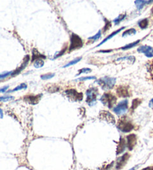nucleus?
<instances>
[{
    "label": "nucleus",
    "instance_id": "1",
    "mask_svg": "<svg viewBox=\"0 0 153 170\" xmlns=\"http://www.w3.org/2000/svg\"><path fill=\"white\" fill-rule=\"evenodd\" d=\"M117 127L120 131L123 133H129L134 129V125L130 120H128L127 117H122L119 118L117 124Z\"/></svg>",
    "mask_w": 153,
    "mask_h": 170
},
{
    "label": "nucleus",
    "instance_id": "2",
    "mask_svg": "<svg viewBox=\"0 0 153 170\" xmlns=\"http://www.w3.org/2000/svg\"><path fill=\"white\" fill-rule=\"evenodd\" d=\"M96 83H97L104 90L112 89L116 83V78L104 77L98 79V80L96 81Z\"/></svg>",
    "mask_w": 153,
    "mask_h": 170
},
{
    "label": "nucleus",
    "instance_id": "3",
    "mask_svg": "<svg viewBox=\"0 0 153 170\" xmlns=\"http://www.w3.org/2000/svg\"><path fill=\"white\" fill-rule=\"evenodd\" d=\"M100 100L105 106L108 107L109 109H111L115 105L117 102V97L112 93H105L100 98Z\"/></svg>",
    "mask_w": 153,
    "mask_h": 170
},
{
    "label": "nucleus",
    "instance_id": "4",
    "mask_svg": "<svg viewBox=\"0 0 153 170\" xmlns=\"http://www.w3.org/2000/svg\"><path fill=\"white\" fill-rule=\"evenodd\" d=\"M83 46V40L79 35L75 34H72L70 37V45L69 48V52L75 50V49H80Z\"/></svg>",
    "mask_w": 153,
    "mask_h": 170
},
{
    "label": "nucleus",
    "instance_id": "5",
    "mask_svg": "<svg viewBox=\"0 0 153 170\" xmlns=\"http://www.w3.org/2000/svg\"><path fill=\"white\" fill-rule=\"evenodd\" d=\"M86 95H87V100H86V102H87L90 106H93L94 104H96V97H97L98 95H99V91H98L97 88H90L89 89H87V91H86Z\"/></svg>",
    "mask_w": 153,
    "mask_h": 170
},
{
    "label": "nucleus",
    "instance_id": "6",
    "mask_svg": "<svg viewBox=\"0 0 153 170\" xmlns=\"http://www.w3.org/2000/svg\"><path fill=\"white\" fill-rule=\"evenodd\" d=\"M128 100H123V101L119 102L116 107L113 108V112L117 115H118V116H121V115L124 114L128 110Z\"/></svg>",
    "mask_w": 153,
    "mask_h": 170
},
{
    "label": "nucleus",
    "instance_id": "7",
    "mask_svg": "<svg viewBox=\"0 0 153 170\" xmlns=\"http://www.w3.org/2000/svg\"><path fill=\"white\" fill-rule=\"evenodd\" d=\"M65 95L66 97H69L70 100H74L75 101H81L83 99V94L79 93L78 91L73 88H70V89H67L64 91Z\"/></svg>",
    "mask_w": 153,
    "mask_h": 170
},
{
    "label": "nucleus",
    "instance_id": "8",
    "mask_svg": "<svg viewBox=\"0 0 153 170\" xmlns=\"http://www.w3.org/2000/svg\"><path fill=\"white\" fill-rule=\"evenodd\" d=\"M99 118L100 119L108 122L109 124H112V125L115 124V118H114V116L111 113H109L108 111H101L99 113Z\"/></svg>",
    "mask_w": 153,
    "mask_h": 170
},
{
    "label": "nucleus",
    "instance_id": "9",
    "mask_svg": "<svg viewBox=\"0 0 153 170\" xmlns=\"http://www.w3.org/2000/svg\"><path fill=\"white\" fill-rule=\"evenodd\" d=\"M117 95L120 97H128L131 96V92L129 91V88L128 86H118L116 90Z\"/></svg>",
    "mask_w": 153,
    "mask_h": 170
},
{
    "label": "nucleus",
    "instance_id": "10",
    "mask_svg": "<svg viewBox=\"0 0 153 170\" xmlns=\"http://www.w3.org/2000/svg\"><path fill=\"white\" fill-rule=\"evenodd\" d=\"M42 97V94H39L37 95H26L24 97V100L28 103V104H31V105H35L39 103L40 98Z\"/></svg>",
    "mask_w": 153,
    "mask_h": 170
},
{
    "label": "nucleus",
    "instance_id": "11",
    "mask_svg": "<svg viewBox=\"0 0 153 170\" xmlns=\"http://www.w3.org/2000/svg\"><path fill=\"white\" fill-rule=\"evenodd\" d=\"M130 155L129 154L126 153L125 155H123L122 156V157H120L117 160V165H116V169L117 170L121 169L122 168L124 167V166L126 165V163H127V161L128 160V159H129Z\"/></svg>",
    "mask_w": 153,
    "mask_h": 170
},
{
    "label": "nucleus",
    "instance_id": "12",
    "mask_svg": "<svg viewBox=\"0 0 153 170\" xmlns=\"http://www.w3.org/2000/svg\"><path fill=\"white\" fill-rule=\"evenodd\" d=\"M138 52L143 53L148 58L153 57V48L149 46H140L138 49Z\"/></svg>",
    "mask_w": 153,
    "mask_h": 170
},
{
    "label": "nucleus",
    "instance_id": "13",
    "mask_svg": "<svg viewBox=\"0 0 153 170\" xmlns=\"http://www.w3.org/2000/svg\"><path fill=\"white\" fill-rule=\"evenodd\" d=\"M127 139V147L128 149L131 151L134 148V147L137 144V136L135 134H129L126 137Z\"/></svg>",
    "mask_w": 153,
    "mask_h": 170
},
{
    "label": "nucleus",
    "instance_id": "14",
    "mask_svg": "<svg viewBox=\"0 0 153 170\" xmlns=\"http://www.w3.org/2000/svg\"><path fill=\"white\" fill-rule=\"evenodd\" d=\"M29 59H30V56H26L25 58H24L23 62H22V65H21V66L19 67L18 68H17L16 70H14L13 72H12L11 77H15V76H17V74H20V72L22 71V70L26 68V65H27V64L29 63Z\"/></svg>",
    "mask_w": 153,
    "mask_h": 170
},
{
    "label": "nucleus",
    "instance_id": "15",
    "mask_svg": "<svg viewBox=\"0 0 153 170\" xmlns=\"http://www.w3.org/2000/svg\"><path fill=\"white\" fill-rule=\"evenodd\" d=\"M127 146V143L126 142V140L123 139V138L121 137L119 141L118 146H117V155H120L121 153H123L126 149V147Z\"/></svg>",
    "mask_w": 153,
    "mask_h": 170
},
{
    "label": "nucleus",
    "instance_id": "16",
    "mask_svg": "<svg viewBox=\"0 0 153 170\" xmlns=\"http://www.w3.org/2000/svg\"><path fill=\"white\" fill-rule=\"evenodd\" d=\"M46 56L44 55L41 54L37 49L34 48L32 49V57H31V62H34L38 59H45Z\"/></svg>",
    "mask_w": 153,
    "mask_h": 170
},
{
    "label": "nucleus",
    "instance_id": "17",
    "mask_svg": "<svg viewBox=\"0 0 153 170\" xmlns=\"http://www.w3.org/2000/svg\"><path fill=\"white\" fill-rule=\"evenodd\" d=\"M125 28H126V27H122V28H120V29H117V31L114 32H113V33H111V35H109L108 37H106V38H105V39H104V40H103V41H102V42H101V43H100V44H98V45H97V46H96V47H100V46H101V45H103V44L104 43H105V42H106V41H108V40H109V39L112 38H113V37H114V36H115V35H117V34H118V33H119V32H121V31H122V30H123V29H125Z\"/></svg>",
    "mask_w": 153,
    "mask_h": 170
},
{
    "label": "nucleus",
    "instance_id": "18",
    "mask_svg": "<svg viewBox=\"0 0 153 170\" xmlns=\"http://www.w3.org/2000/svg\"><path fill=\"white\" fill-rule=\"evenodd\" d=\"M59 89H60L59 86H58L57 85H55V84L48 85V86H46V91L50 93L57 92V91H59Z\"/></svg>",
    "mask_w": 153,
    "mask_h": 170
},
{
    "label": "nucleus",
    "instance_id": "19",
    "mask_svg": "<svg viewBox=\"0 0 153 170\" xmlns=\"http://www.w3.org/2000/svg\"><path fill=\"white\" fill-rule=\"evenodd\" d=\"M135 4H136V6L137 8H138V9L140 10L143 8L144 5L148 4V3L153 2V1H142V0H138V1H135Z\"/></svg>",
    "mask_w": 153,
    "mask_h": 170
},
{
    "label": "nucleus",
    "instance_id": "20",
    "mask_svg": "<svg viewBox=\"0 0 153 170\" xmlns=\"http://www.w3.org/2000/svg\"><path fill=\"white\" fill-rule=\"evenodd\" d=\"M140 40H137V41L133 42V43H131V44H127V45L124 46V47H121L120 49H123V50H126V49L133 48L134 47H135V46L138 45V44L140 43Z\"/></svg>",
    "mask_w": 153,
    "mask_h": 170
},
{
    "label": "nucleus",
    "instance_id": "21",
    "mask_svg": "<svg viewBox=\"0 0 153 170\" xmlns=\"http://www.w3.org/2000/svg\"><path fill=\"white\" fill-rule=\"evenodd\" d=\"M148 24H149V22H148V19H143L138 22V26L143 29H146V28L148 26Z\"/></svg>",
    "mask_w": 153,
    "mask_h": 170
},
{
    "label": "nucleus",
    "instance_id": "22",
    "mask_svg": "<svg viewBox=\"0 0 153 170\" xmlns=\"http://www.w3.org/2000/svg\"><path fill=\"white\" fill-rule=\"evenodd\" d=\"M126 14L125 13L123 14V15H119L118 17H117V18L116 19H114V21H113V23L115 25H118L119 23L121 22V21L122 20H123V19L126 18Z\"/></svg>",
    "mask_w": 153,
    "mask_h": 170
},
{
    "label": "nucleus",
    "instance_id": "23",
    "mask_svg": "<svg viewBox=\"0 0 153 170\" xmlns=\"http://www.w3.org/2000/svg\"><path fill=\"white\" fill-rule=\"evenodd\" d=\"M136 32H137L136 30L131 28V29H129L126 30V31H125L123 33L122 36L123 37H126V36H128V35H133L136 34Z\"/></svg>",
    "mask_w": 153,
    "mask_h": 170
},
{
    "label": "nucleus",
    "instance_id": "24",
    "mask_svg": "<svg viewBox=\"0 0 153 170\" xmlns=\"http://www.w3.org/2000/svg\"><path fill=\"white\" fill-rule=\"evenodd\" d=\"M140 104H141V100H140V99H134L132 103H131V109L132 110L135 109Z\"/></svg>",
    "mask_w": 153,
    "mask_h": 170
},
{
    "label": "nucleus",
    "instance_id": "25",
    "mask_svg": "<svg viewBox=\"0 0 153 170\" xmlns=\"http://www.w3.org/2000/svg\"><path fill=\"white\" fill-rule=\"evenodd\" d=\"M27 88V85L26 84V83H22V84H20V86H17L15 88H14L13 90H10V91H8V93L10 92H13V91H19V90H22V89H26V88Z\"/></svg>",
    "mask_w": 153,
    "mask_h": 170
},
{
    "label": "nucleus",
    "instance_id": "26",
    "mask_svg": "<svg viewBox=\"0 0 153 170\" xmlns=\"http://www.w3.org/2000/svg\"><path fill=\"white\" fill-rule=\"evenodd\" d=\"M44 65V62L43 59H38L36 60L34 63V66L36 68H40Z\"/></svg>",
    "mask_w": 153,
    "mask_h": 170
},
{
    "label": "nucleus",
    "instance_id": "27",
    "mask_svg": "<svg viewBox=\"0 0 153 170\" xmlns=\"http://www.w3.org/2000/svg\"><path fill=\"white\" fill-rule=\"evenodd\" d=\"M81 60H82V58H81V57H79V58H75V59L73 60V61L70 62L69 63L66 64V65H65L64 66H63V68H68V67L71 66V65H75V64H77L78 62H80Z\"/></svg>",
    "mask_w": 153,
    "mask_h": 170
},
{
    "label": "nucleus",
    "instance_id": "28",
    "mask_svg": "<svg viewBox=\"0 0 153 170\" xmlns=\"http://www.w3.org/2000/svg\"><path fill=\"white\" fill-rule=\"evenodd\" d=\"M105 25L103 28V32H107L111 27V22H110L108 19H105Z\"/></svg>",
    "mask_w": 153,
    "mask_h": 170
},
{
    "label": "nucleus",
    "instance_id": "29",
    "mask_svg": "<svg viewBox=\"0 0 153 170\" xmlns=\"http://www.w3.org/2000/svg\"><path fill=\"white\" fill-rule=\"evenodd\" d=\"M101 33H102L101 30H99V31L98 32L96 35H94V36H91L90 37V38H88V40H99V39L101 38Z\"/></svg>",
    "mask_w": 153,
    "mask_h": 170
},
{
    "label": "nucleus",
    "instance_id": "30",
    "mask_svg": "<svg viewBox=\"0 0 153 170\" xmlns=\"http://www.w3.org/2000/svg\"><path fill=\"white\" fill-rule=\"evenodd\" d=\"M54 76V74H43V75L40 76V78L43 80H46V79H52Z\"/></svg>",
    "mask_w": 153,
    "mask_h": 170
},
{
    "label": "nucleus",
    "instance_id": "31",
    "mask_svg": "<svg viewBox=\"0 0 153 170\" xmlns=\"http://www.w3.org/2000/svg\"><path fill=\"white\" fill-rule=\"evenodd\" d=\"M90 72H91V69H90V68H85L80 69V70H79V74L76 75V77H77V76H79L80 74H88V73H90Z\"/></svg>",
    "mask_w": 153,
    "mask_h": 170
},
{
    "label": "nucleus",
    "instance_id": "32",
    "mask_svg": "<svg viewBox=\"0 0 153 170\" xmlns=\"http://www.w3.org/2000/svg\"><path fill=\"white\" fill-rule=\"evenodd\" d=\"M113 164H114V162L111 163L110 164H107V165H104V166H102L101 168H99V169H98V170H109V169H111V167Z\"/></svg>",
    "mask_w": 153,
    "mask_h": 170
},
{
    "label": "nucleus",
    "instance_id": "33",
    "mask_svg": "<svg viewBox=\"0 0 153 170\" xmlns=\"http://www.w3.org/2000/svg\"><path fill=\"white\" fill-rule=\"evenodd\" d=\"M12 72H13V71L5 72V73H3V74H0V79H5V78H6L7 77H8V76H11Z\"/></svg>",
    "mask_w": 153,
    "mask_h": 170
},
{
    "label": "nucleus",
    "instance_id": "34",
    "mask_svg": "<svg viewBox=\"0 0 153 170\" xmlns=\"http://www.w3.org/2000/svg\"><path fill=\"white\" fill-rule=\"evenodd\" d=\"M96 77H81L79 78L77 80L79 81H86V80H90V79H95Z\"/></svg>",
    "mask_w": 153,
    "mask_h": 170
},
{
    "label": "nucleus",
    "instance_id": "35",
    "mask_svg": "<svg viewBox=\"0 0 153 170\" xmlns=\"http://www.w3.org/2000/svg\"><path fill=\"white\" fill-rule=\"evenodd\" d=\"M14 99L12 96H6V97H0V101H5V100H9Z\"/></svg>",
    "mask_w": 153,
    "mask_h": 170
},
{
    "label": "nucleus",
    "instance_id": "36",
    "mask_svg": "<svg viewBox=\"0 0 153 170\" xmlns=\"http://www.w3.org/2000/svg\"><path fill=\"white\" fill-rule=\"evenodd\" d=\"M66 48H65V49H62V50H61V52H60V53H58V55H56V56H54V58H57L60 57V56H62V55L64 53V52H65V51H66Z\"/></svg>",
    "mask_w": 153,
    "mask_h": 170
},
{
    "label": "nucleus",
    "instance_id": "37",
    "mask_svg": "<svg viewBox=\"0 0 153 170\" xmlns=\"http://www.w3.org/2000/svg\"><path fill=\"white\" fill-rule=\"evenodd\" d=\"M8 86H5V87L2 88L1 89H0V93H1V92H5V91H6V90L8 89Z\"/></svg>",
    "mask_w": 153,
    "mask_h": 170
},
{
    "label": "nucleus",
    "instance_id": "38",
    "mask_svg": "<svg viewBox=\"0 0 153 170\" xmlns=\"http://www.w3.org/2000/svg\"><path fill=\"white\" fill-rule=\"evenodd\" d=\"M149 107H150V108H152V109H153V98L152 99V100H150V101H149Z\"/></svg>",
    "mask_w": 153,
    "mask_h": 170
},
{
    "label": "nucleus",
    "instance_id": "39",
    "mask_svg": "<svg viewBox=\"0 0 153 170\" xmlns=\"http://www.w3.org/2000/svg\"><path fill=\"white\" fill-rule=\"evenodd\" d=\"M3 117V113H2V110L1 109H0V118H2Z\"/></svg>",
    "mask_w": 153,
    "mask_h": 170
},
{
    "label": "nucleus",
    "instance_id": "40",
    "mask_svg": "<svg viewBox=\"0 0 153 170\" xmlns=\"http://www.w3.org/2000/svg\"><path fill=\"white\" fill-rule=\"evenodd\" d=\"M142 170H153V167H147V168H145V169H143Z\"/></svg>",
    "mask_w": 153,
    "mask_h": 170
},
{
    "label": "nucleus",
    "instance_id": "41",
    "mask_svg": "<svg viewBox=\"0 0 153 170\" xmlns=\"http://www.w3.org/2000/svg\"><path fill=\"white\" fill-rule=\"evenodd\" d=\"M135 168H136V167H133V168H131V169H129V170H135Z\"/></svg>",
    "mask_w": 153,
    "mask_h": 170
},
{
    "label": "nucleus",
    "instance_id": "42",
    "mask_svg": "<svg viewBox=\"0 0 153 170\" xmlns=\"http://www.w3.org/2000/svg\"><path fill=\"white\" fill-rule=\"evenodd\" d=\"M152 14L153 15V7H152Z\"/></svg>",
    "mask_w": 153,
    "mask_h": 170
},
{
    "label": "nucleus",
    "instance_id": "43",
    "mask_svg": "<svg viewBox=\"0 0 153 170\" xmlns=\"http://www.w3.org/2000/svg\"><path fill=\"white\" fill-rule=\"evenodd\" d=\"M84 170H90V169H84Z\"/></svg>",
    "mask_w": 153,
    "mask_h": 170
}]
</instances>
